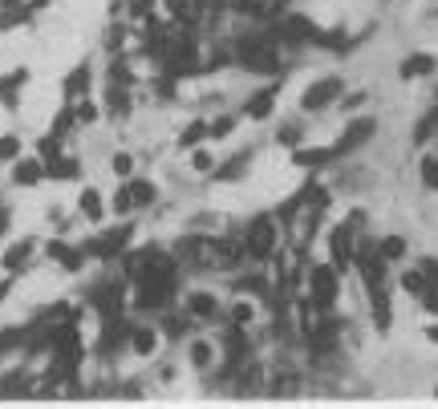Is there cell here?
Wrapping results in <instances>:
<instances>
[{"mask_svg":"<svg viewBox=\"0 0 438 409\" xmlns=\"http://www.w3.org/2000/svg\"><path fill=\"white\" fill-rule=\"evenodd\" d=\"M203 138H207V122H191L183 134H179V146L183 150H191V146H199Z\"/></svg>","mask_w":438,"mask_h":409,"instance_id":"7402d4cb","label":"cell"},{"mask_svg":"<svg viewBox=\"0 0 438 409\" xmlns=\"http://www.w3.org/2000/svg\"><path fill=\"white\" fill-rule=\"evenodd\" d=\"M329 248H333V268H349L353 256H357V248H353V231L345 223H337L333 231H329Z\"/></svg>","mask_w":438,"mask_h":409,"instance_id":"52a82bcc","label":"cell"},{"mask_svg":"<svg viewBox=\"0 0 438 409\" xmlns=\"http://www.w3.org/2000/svg\"><path fill=\"white\" fill-rule=\"evenodd\" d=\"M195 171H211V154H207V150H195Z\"/></svg>","mask_w":438,"mask_h":409,"instance_id":"7bdbcfd3","label":"cell"},{"mask_svg":"<svg viewBox=\"0 0 438 409\" xmlns=\"http://www.w3.org/2000/svg\"><path fill=\"white\" fill-rule=\"evenodd\" d=\"M130 236H134V231H130V223L114 227V231H106V236L89 239V243H86V256H101V260H110V256H118V251L126 248V239H130Z\"/></svg>","mask_w":438,"mask_h":409,"instance_id":"8992f818","label":"cell"},{"mask_svg":"<svg viewBox=\"0 0 438 409\" xmlns=\"http://www.w3.org/2000/svg\"><path fill=\"white\" fill-rule=\"evenodd\" d=\"M29 4H16V9H0V29H16V25H25L29 21Z\"/></svg>","mask_w":438,"mask_h":409,"instance_id":"d6986e66","label":"cell"},{"mask_svg":"<svg viewBox=\"0 0 438 409\" xmlns=\"http://www.w3.org/2000/svg\"><path fill=\"white\" fill-rule=\"evenodd\" d=\"M33 243H37V239H21V243H13V248L4 251V272H16V268H25V260L33 256Z\"/></svg>","mask_w":438,"mask_h":409,"instance_id":"5bb4252c","label":"cell"},{"mask_svg":"<svg viewBox=\"0 0 438 409\" xmlns=\"http://www.w3.org/2000/svg\"><path fill=\"white\" fill-rule=\"evenodd\" d=\"M430 134H434V118H426V122H418V130H414V142L422 146V142H426Z\"/></svg>","mask_w":438,"mask_h":409,"instance_id":"f35d334b","label":"cell"},{"mask_svg":"<svg viewBox=\"0 0 438 409\" xmlns=\"http://www.w3.org/2000/svg\"><path fill=\"white\" fill-rule=\"evenodd\" d=\"M45 4H53V0H29V9H45Z\"/></svg>","mask_w":438,"mask_h":409,"instance_id":"c3c4849f","label":"cell"},{"mask_svg":"<svg viewBox=\"0 0 438 409\" xmlns=\"http://www.w3.org/2000/svg\"><path fill=\"white\" fill-rule=\"evenodd\" d=\"M276 248V223L268 219V215H260V219H252L248 223V236H244V251H248L252 260H268Z\"/></svg>","mask_w":438,"mask_h":409,"instance_id":"3957f363","label":"cell"},{"mask_svg":"<svg viewBox=\"0 0 438 409\" xmlns=\"http://www.w3.org/2000/svg\"><path fill=\"white\" fill-rule=\"evenodd\" d=\"M81 215H86V219H101V195L98 191H94V186H89V191H81Z\"/></svg>","mask_w":438,"mask_h":409,"instance_id":"603a6c76","label":"cell"},{"mask_svg":"<svg viewBox=\"0 0 438 409\" xmlns=\"http://www.w3.org/2000/svg\"><path fill=\"white\" fill-rule=\"evenodd\" d=\"M309 288H313V300H309V304H313L317 312H329L333 300H337V268H313Z\"/></svg>","mask_w":438,"mask_h":409,"instance_id":"277c9868","label":"cell"},{"mask_svg":"<svg viewBox=\"0 0 438 409\" xmlns=\"http://www.w3.org/2000/svg\"><path fill=\"white\" fill-rule=\"evenodd\" d=\"M191 360H195L199 369H207V365H211V345H203V340H195V345H191Z\"/></svg>","mask_w":438,"mask_h":409,"instance_id":"4dcf8cb0","label":"cell"},{"mask_svg":"<svg viewBox=\"0 0 438 409\" xmlns=\"http://www.w3.org/2000/svg\"><path fill=\"white\" fill-rule=\"evenodd\" d=\"M16 4H25V0H0V9H16Z\"/></svg>","mask_w":438,"mask_h":409,"instance_id":"7dc6e473","label":"cell"},{"mask_svg":"<svg viewBox=\"0 0 438 409\" xmlns=\"http://www.w3.org/2000/svg\"><path fill=\"white\" fill-rule=\"evenodd\" d=\"M377 251H382V260H398L402 251H406V239H402V236H386Z\"/></svg>","mask_w":438,"mask_h":409,"instance_id":"484cf974","label":"cell"},{"mask_svg":"<svg viewBox=\"0 0 438 409\" xmlns=\"http://www.w3.org/2000/svg\"><path fill=\"white\" fill-rule=\"evenodd\" d=\"M369 292H374V324L386 333V328H389V300H386V292H382V284L369 288Z\"/></svg>","mask_w":438,"mask_h":409,"instance_id":"e0dca14e","label":"cell"},{"mask_svg":"<svg viewBox=\"0 0 438 409\" xmlns=\"http://www.w3.org/2000/svg\"><path fill=\"white\" fill-rule=\"evenodd\" d=\"M16 154H21V138L4 134L0 138V158H16Z\"/></svg>","mask_w":438,"mask_h":409,"instance_id":"d590c367","label":"cell"},{"mask_svg":"<svg viewBox=\"0 0 438 409\" xmlns=\"http://www.w3.org/2000/svg\"><path fill=\"white\" fill-rule=\"evenodd\" d=\"M434 74V57H426V53H414V57H406L402 61V77L410 81V77H426Z\"/></svg>","mask_w":438,"mask_h":409,"instance_id":"9a60e30c","label":"cell"},{"mask_svg":"<svg viewBox=\"0 0 438 409\" xmlns=\"http://www.w3.org/2000/svg\"><path fill=\"white\" fill-rule=\"evenodd\" d=\"M130 340H134V353H138V357H151L154 345H159V336H154L151 328H138V333H130Z\"/></svg>","mask_w":438,"mask_h":409,"instance_id":"ffe728a7","label":"cell"},{"mask_svg":"<svg viewBox=\"0 0 438 409\" xmlns=\"http://www.w3.org/2000/svg\"><path fill=\"white\" fill-rule=\"evenodd\" d=\"M37 150H41V162H53V158H61V142H57V134L41 138V142H37Z\"/></svg>","mask_w":438,"mask_h":409,"instance_id":"83f0119b","label":"cell"},{"mask_svg":"<svg viewBox=\"0 0 438 409\" xmlns=\"http://www.w3.org/2000/svg\"><path fill=\"white\" fill-rule=\"evenodd\" d=\"M74 122H77V118H74V106H65V110L57 113V122H53V134L61 138V134H65V130H69Z\"/></svg>","mask_w":438,"mask_h":409,"instance_id":"836d02e7","label":"cell"},{"mask_svg":"<svg viewBox=\"0 0 438 409\" xmlns=\"http://www.w3.org/2000/svg\"><path fill=\"white\" fill-rule=\"evenodd\" d=\"M353 260L362 263V276H365V284L369 288H377L382 284V276H386V268H382V251H362V256H353Z\"/></svg>","mask_w":438,"mask_h":409,"instance_id":"7c38bea8","label":"cell"},{"mask_svg":"<svg viewBox=\"0 0 438 409\" xmlns=\"http://www.w3.org/2000/svg\"><path fill=\"white\" fill-rule=\"evenodd\" d=\"M49 256H53V260H61L69 272H77V268H81V251L65 248V243H49Z\"/></svg>","mask_w":438,"mask_h":409,"instance_id":"ac0fdd59","label":"cell"},{"mask_svg":"<svg viewBox=\"0 0 438 409\" xmlns=\"http://www.w3.org/2000/svg\"><path fill=\"white\" fill-rule=\"evenodd\" d=\"M86 89H89V65H77L74 74L65 77V94H69V98H81Z\"/></svg>","mask_w":438,"mask_h":409,"instance_id":"2e32d148","label":"cell"},{"mask_svg":"<svg viewBox=\"0 0 438 409\" xmlns=\"http://www.w3.org/2000/svg\"><path fill=\"white\" fill-rule=\"evenodd\" d=\"M74 118H77V122H94V118H98V110H94L89 101H81V106L74 110Z\"/></svg>","mask_w":438,"mask_h":409,"instance_id":"60d3db41","label":"cell"},{"mask_svg":"<svg viewBox=\"0 0 438 409\" xmlns=\"http://www.w3.org/2000/svg\"><path fill=\"white\" fill-rule=\"evenodd\" d=\"M130 207H134V198H130V186H122V191L114 195V211H118V215H126Z\"/></svg>","mask_w":438,"mask_h":409,"instance_id":"8d00e7d4","label":"cell"},{"mask_svg":"<svg viewBox=\"0 0 438 409\" xmlns=\"http://www.w3.org/2000/svg\"><path fill=\"white\" fill-rule=\"evenodd\" d=\"M426 336H430V340L438 345V324H434V328H426Z\"/></svg>","mask_w":438,"mask_h":409,"instance_id":"681fc988","label":"cell"},{"mask_svg":"<svg viewBox=\"0 0 438 409\" xmlns=\"http://www.w3.org/2000/svg\"><path fill=\"white\" fill-rule=\"evenodd\" d=\"M77 158H53L45 162V178H53V183H69V178H77Z\"/></svg>","mask_w":438,"mask_h":409,"instance_id":"4fadbf2b","label":"cell"},{"mask_svg":"<svg viewBox=\"0 0 438 409\" xmlns=\"http://www.w3.org/2000/svg\"><path fill=\"white\" fill-rule=\"evenodd\" d=\"M122 336H130V328H126V324H110V328L101 333V348H114Z\"/></svg>","mask_w":438,"mask_h":409,"instance_id":"f1b7e54d","label":"cell"},{"mask_svg":"<svg viewBox=\"0 0 438 409\" xmlns=\"http://www.w3.org/2000/svg\"><path fill=\"white\" fill-rule=\"evenodd\" d=\"M232 316H236V324H244V320H252V308H248V304H236Z\"/></svg>","mask_w":438,"mask_h":409,"instance_id":"f6af8a7d","label":"cell"},{"mask_svg":"<svg viewBox=\"0 0 438 409\" xmlns=\"http://www.w3.org/2000/svg\"><path fill=\"white\" fill-rule=\"evenodd\" d=\"M13 178H16V186H37L41 178H45V162H41V158H25V162H16Z\"/></svg>","mask_w":438,"mask_h":409,"instance_id":"8fae6325","label":"cell"},{"mask_svg":"<svg viewBox=\"0 0 438 409\" xmlns=\"http://www.w3.org/2000/svg\"><path fill=\"white\" fill-rule=\"evenodd\" d=\"M422 304H426V312H434V316H438V280H426V288H422Z\"/></svg>","mask_w":438,"mask_h":409,"instance_id":"f546056e","label":"cell"},{"mask_svg":"<svg viewBox=\"0 0 438 409\" xmlns=\"http://www.w3.org/2000/svg\"><path fill=\"white\" fill-rule=\"evenodd\" d=\"M276 89H280V86H268V89H260V94H252L248 106H244V113L256 118V122H264V118L272 113V106H276Z\"/></svg>","mask_w":438,"mask_h":409,"instance_id":"9c48e42d","label":"cell"},{"mask_svg":"<svg viewBox=\"0 0 438 409\" xmlns=\"http://www.w3.org/2000/svg\"><path fill=\"white\" fill-rule=\"evenodd\" d=\"M25 81H29V69H13V74H4V77H0V101H4V106H16Z\"/></svg>","mask_w":438,"mask_h":409,"instance_id":"30bf717a","label":"cell"},{"mask_svg":"<svg viewBox=\"0 0 438 409\" xmlns=\"http://www.w3.org/2000/svg\"><path fill=\"white\" fill-rule=\"evenodd\" d=\"M232 126H236L232 118H219V122L207 126V134H211V138H224V134H232Z\"/></svg>","mask_w":438,"mask_h":409,"instance_id":"74e56055","label":"cell"},{"mask_svg":"<svg viewBox=\"0 0 438 409\" xmlns=\"http://www.w3.org/2000/svg\"><path fill=\"white\" fill-rule=\"evenodd\" d=\"M402 288H406V292H414V296H422L426 276H422V272H406V276H402Z\"/></svg>","mask_w":438,"mask_h":409,"instance_id":"1f68e13d","label":"cell"},{"mask_svg":"<svg viewBox=\"0 0 438 409\" xmlns=\"http://www.w3.org/2000/svg\"><path fill=\"white\" fill-rule=\"evenodd\" d=\"M297 138H301V130H297V126H284V130H280V142H297Z\"/></svg>","mask_w":438,"mask_h":409,"instance_id":"bcb514c9","label":"cell"},{"mask_svg":"<svg viewBox=\"0 0 438 409\" xmlns=\"http://www.w3.org/2000/svg\"><path fill=\"white\" fill-rule=\"evenodd\" d=\"M114 171H118V174H130V171H134L130 154H114Z\"/></svg>","mask_w":438,"mask_h":409,"instance_id":"b9f144b4","label":"cell"},{"mask_svg":"<svg viewBox=\"0 0 438 409\" xmlns=\"http://www.w3.org/2000/svg\"><path fill=\"white\" fill-rule=\"evenodd\" d=\"M110 110H118V113H126V110H130V98H126V86H114V89H110Z\"/></svg>","mask_w":438,"mask_h":409,"instance_id":"d6a6232c","label":"cell"},{"mask_svg":"<svg viewBox=\"0 0 438 409\" xmlns=\"http://www.w3.org/2000/svg\"><path fill=\"white\" fill-rule=\"evenodd\" d=\"M369 134H374V118H357V122H353L349 130L337 138V146L329 150V154H349V150H357Z\"/></svg>","mask_w":438,"mask_h":409,"instance_id":"ba28073f","label":"cell"},{"mask_svg":"<svg viewBox=\"0 0 438 409\" xmlns=\"http://www.w3.org/2000/svg\"><path fill=\"white\" fill-rule=\"evenodd\" d=\"M236 61L252 74H276V41L272 37H244L236 45Z\"/></svg>","mask_w":438,"mask_h":409,"instance_id":"7a4b0ae2","label":"cell"},{"mask_svg":"<svg viewBox=\"0 0 438 409\" xmlns=\"http://www.w3.org/2000/svg\"><path fill=\"white\" fill-rule=\"evenodd\" d=\"M16 340H21V333H16V328H9V333H0V348H13Z\"/></svg>","mask_w":438,"mask_h":409,"instance_id":"ee69618b","label":"cell"},{"mask_svg":"<svg viewBox=\"0 0 438 409\" xmlns=\"http://www.w3.org/2000/svg\"><path fill=\"white\" fill-rule=\"evenodd\" d=\"M187 308L195 312V316H215V296H207V292H195V296L187 300Z\"/></svg>","mask_w":438,"mask_h":409,"instance_id":"cb8c5ba5","label":"cell"},{"mask_svg":"<svg viewBox=\"0 0 438 409\" xmlns=\"http://www.w3.org/2000/svg\"><path fill=\"white\" fill-rule=\"evenodd\" d=\"M341 89H345V81H341V77H321V81H313V86L304 89L301 106H304V110H325L329 101L341 98Z\"/></svg>","mask_w":438,"mask_h":409,"instance_id":"5b68a950","label":"cell"},{"mask_svg":"<svg viewBox=\"0 0 438 409\" xmlns=\"http://www.w3.org/2000/svg\"><path fill=\"white\" fill-rule=\"evenodd\" d=\"M130 276L138 284V308H163L175 292V260L163 251H146L142 260L130 263Z\"/></svg>","mask_w":438,"mask_h":409,"instance_id":"6da1fadb","label":"cell"},{"mask_svg":"<svg viewBox=\"0 0 438 409\" xmlns=\"http://www.w3.org/2000/svg\"><path fill=\"white\" fill-rule=\"evenodd\" d=\"M422 183L430 186V191H438V158H426L422 162Z\"/></svg>","mask_w":438,"mask_h":409,"instance_id":"e575fe53","label":"cell"},{"mask_svg":"<svg viewBox=\"0 0 438 409\" xmlns=\"http://www.w3.org/2000/svg\"><path fill=\"white\" fill-rule=\"evenodd\" d=\"M154 0H130V16H151Z\"/></svg>","mask_w":438,"mask_h":409,"instance_id":"ab89813d","label":"cell"},{"mask_svg":"<svg viewBox=\"0 0 438 409\" xmlns=\"http://www.w3.org/2000/svg\"><path fill=\"white\" fill-rule=\"evenodd\" d=\"M325 158H333L329 150H297V154H292V162H297V166H321Z\"/></svg>","mask_w":438,"mask_h":409,"instance_id":"d4e9b609","label":"cell"},{"mask_svg":"<svg viewBox=\"0 0 438 409\" xmlns=\"http://www.w3.org/2000/svg\"><path fill=\"white\" fill-rule=\"evenodd\" d=\"M244 166H248V154H239V158H232L227 166H219V171H215V178H219V183H232Z\"/></svg>","mask_w":438,"mask_h":409,"instance_id":"4316f807","label":"cell"},{"mask_svg":"<svg viewBox=\"0 0 438 409\" xmlns=\"http://www.w3.org/2000/svg\"><path fill=\"white\" fill-rule=\"evenodd\" d=\"M154 195H159V191H154L146 178H134V183H130V198H134V207H146V203H154Z\"/></svg>","mask_w":438,"mask_h":409,"instance_id":"44dd1931","label":"cell"}]
</instances>
